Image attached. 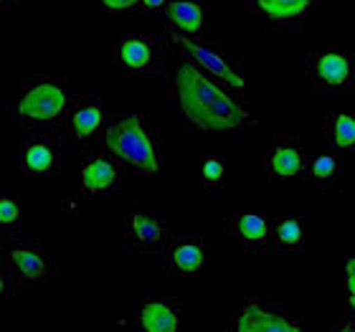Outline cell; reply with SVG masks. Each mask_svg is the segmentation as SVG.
<instances>
[{"mask_svg": "<svg viewBox=\"0 0 355 332\" xmlns=\"http://www.w3.org/2000/svg\"><path fill=\"white\" fill-rule=\"evenodd\" d=\"M135 325L140 332H180L183 299L173 295L145 297L135 310Z\"/></svg>", "mask_w": 355, "mask_h": 332, "instance_id": "obj_12", "label": "cell"}, {"mask_svg": "<svg viewBox=\"0 0 355 332\" xmlns=\"http://www.w3.org/2000/svg\"><path fill=\"white\" fill-rule=\"evenodd\" d=\"M171 110L206 134H249L261 125L241 96L185 56L171 67Z\"/></svg>", "mask_w": 355, "mask_h": 332, "instance_id": "obj_1", "label": "cell"}, {"mask_svg": "<svg viewBox=\"0 0 355 332\" xmlns=\"http://www.w3.org/2000/svg\"><path fill=\"white\" fill-rule=\"evenodd\" d=\"M318 3L320 0H252V8L272 26H295L302 23Z\"/></svg>", "mask_w": 355, "mask_h": 332, "instance_id": "obj_18", "label": "cell"}, {"mask_svg": "<svg viewBox=\"0 0 355 332\" xmlns=\"http://www.w3.org/2000/svg\"><path fill=\"white\" fill-rule=\"evenodd\" d=\"M18 6V0H0V8H3V13H8L10 8Z\"/></svg>", "mask_w": 355, "mask_h": 332, "instance_id": "obj_29", "label": "cell"}, {"mask_svg": "<svg viewBox=\"0 0 355 332\" xmlns=\"http://www.w3.org/2000/svg\"><path fill=\"white\" fill-rule=\"evenodd\" d=\"M18 165L26 177H56L61 173V142L51 132L26 134L18 150Z\"/></svg>", "mask_w": 355, "mask_h": 332, "instance_id": "obj_9", "label": "cell"}, {"mask_svg": "<svg viewBox=\"0 0 355 332\" xmlns=\"http://www.w3.org/2000/svg\"><path fill=\"white\" fill-rule=\"evenodd\" d=\"M165 21L175 33L200 38V30L206 26L203 3L200 0H171V6L165 8Z\"/></svg>", "mask_w": 355, "mask_h": 332, "instance_id": "obj_19", "label": "cell"}, {"mask_svg": "<svg viewBox=\"0 0 355 332\" xmlns=\"http://www.w3.org/2000/svg\"><path fill=\"white\" fill-rule=\"evenodd\" d=\"M345 312H350V315L355 317V297L345 295Z\"/></svg>", "mask_w": 355, "mask_h": 332, "instance_id": "obj_28", "label": "cell"}, {"mask_svg": "<svg viewBox=\"0 0 355 332\" xmlns=\"http://www.w3.org/2000/svg\"><path fill=\"white\" fill-rule=\"evenodd\" d=\"M310 155L304 152L302 142L292 137H277L264 150V173L274 183H295L302 180Z\"/></svg>", "mask_w": 355, "mask_h": 332, "instance_id": "obj_11", "label": "cell"}, {"mask_svg": "<svg viewBox=\"0 0 355 332\" xmlns=\"http://www.w3.org/2000/svg\"><path fill=\"white\" fill-rule=\"evenodd\" d=\"M117 64L125 74H145L157 64V41L148 33H127L117 41Z\"/></svg>", "mask_w": 355, "mask_h": 332, "instance_id": "obj_17", "label": "cell"}, {"mask_svg": "<svg viewBox=\"0 0 355 332\" xmlns=\"http://www.w3.org/2000/svg\"><path fill=\"white\" fill-rule=\"evenodd\" d=\"M104 148L142 177L163 173V125L148 112H125L107 122Z\"/></svg>", "mask_w": 355, "mask_h": 332, "instance_id": "obj_2", "label": "cell"}, {"mask_svg": "<svg viewBox=\"0 0 355 332\" xmlns=\"http://www.w3.org/2000/svg\"><path fill=\"white\" fill-rule=\"evenodd\" d=\"M64 130L71 140L82 142V145L92 142L99 132H104L107 130V107H104L102 96L74 94Z\"/></svg>", "mask_w": 355, "mask_h": 332, "instance_id": "obj_13", "label": "cell"}, {"mask_svg": "<svg viewBox=\"0 0 355 332\" xmlns=\"http://www.w3.org/2000/svg\"><path fill=\"white\" fill-rule=\"evenodd\" d=\"M325 332H355V317L350 315V312L338 315V317H333L330 322H327Z\"/></svg>", "mask_w": 355, "mask_h": 332, "instance_id": "obj_24", "label": "cell"}, {"mask_svg": "<svg viewBox=\"0 0 355 332\" xmlns=\"http://www.w3.org/2000/svg\"><path fill=\"white\" fill-rule=\"evenodd\" d=\"M107 13H130L140 6V0H99Z\"/></svg>", "mask_w": 355, "mask_h": 332, "instance_id": "obj_26", "label": "cell"}, {"mask_svg": "<svg viewBox=\"0 0 355 332\" xmlns=\"http://www.w3.org/2000/svg\"><path fill=\"white\" fill-rule=\"evenodd\" d=\"M208 266V244L203 236H183L163 251V269L171 277H200Z\"/></svg>", "mask_w": 355, "mask_h": 332, "instance_id": "obj_15", "label": "cell"}, {"mask_svg": "<svg viewBox=\"0 0 355 332\" xmlns=\"http://www.w3.org/2000/svg\"><path fill=\"white\" fill-rule=\"evenodd\" d=\"M59 264L41 244L33 241H13L8 244L3 256V295H33L44 289L56 277Z\"/></svg>", "mask_w": 355, "mask_h": 332, "instance_id": "obj_4", "label": "cell"}, {"mask_svg": "<svg viewBox=\"0 0 355 332\" xmlns=\"http://www.w3.org/2000/svg\"><path fill=\"white\" fill-rule=\"evenodd\" d=\"M223 332H307L304 320L277 297H252L231 312Z\"/></svg>", "mask_w": 355, "mask_h": 332, "instance_id": "obj_5", "label": "cell"}, {"mask_svg": "<svg viewBox=\"0 0 355 332\" xmlns=\"http://www.w3.org/2000/svg\"><path fill=\"white\" fill-rule=\"evenodd\" d=\"M307 84L318 94H333L355 87L353 51H315L307 61Z\"/></svg>", "mask_w": 355, "mask_h": 332, "instance_id": "obj_7", "label": "cell"}, {"mask_svg": "<svg viewBox=\"0 0 355 332\" xmlns=\"http://www.w3.org/2000/svg\"><path fill=\"white\" fill-rule=\"evenodd\" d=\"M343 274H345V279H343V284H345V295L355 297V254H348V256H345V261H343Z\"/></svg>", "mask_w": 355, "mask_h": 332, "instance_id": "obj_25", "label": "cell"}, {"mask_svg": "<svg viewBox=\"0 0 355 332\" xmlns=\"http://www.w3.org/2000/svg\"><path fill=\"white\" fill-rule=\"evenodd\" d=\"M171 6V0H140V8L142 10H148V13H157V10H163Z\"/></svg>", "mask_w": 355, "mask_h": 332, "instance_id": "obj_27", "label": "cell"}, {"mask_svg": "<svg viewBox=\"0 0 355 332\" xmlns=\"http://www.w3.org/2000/svg\"><path fill=\"white\" fill-rule=\"evenodd\" d=\"M171 223L165 221L163 216L142 211V208H132L125 213L122 221V238L125 246L132 254H155V251H165L171 246Z\"/></svg>", "mask_w": 355, "mask_h": 332, "instance_id": "obj_8", "label": "cell"}, {"mask_svg": "<svg viewBox=\"0 0 355 332\" xmlns=\"http://www.w3.org/2000/svg\"><path fill=\"white\" fill-rule=\"evenodd\" d=\"M302 183L307 191L325 193V195L343 191V185H345V155L333 148L320 150L318 155L310 157Z\"/></svg>", "mask_w": 355, "mask_h": 332, "instance_id": "obj_16", "label": "cell"}, {"mask_svg": "<svg viewBox=\"0 0 355 332\" xmlns=\"http://www.w3.org/2000/svg\"><path fill=\"white\" fill-rule=\"evenodd\" d=\"M274 218L261 208H241L229 218L231 241L246 254H266L272 249Z\"/></svg>", "mask_w": 355, "mask_h": 332, "instance_id": "obj_10", "label": "cell"}, {"mask_svg": "<svg viewBox=\"0 0 355 332\" xmlns=\"http://www.w3.org/2000/svg\"><path fill=\"white\" fill-rule=\"evenodd\" d=\"M125 180V165L110 152L89 155L79 168V188L87 195H110Z\"/></svg>", "mask_w": 355, "mask_h": 332, "instance_id": "obj_14", "label": "cell"}, {"mask_svg": "<svg viewBox=\"0 0 355 332\" xmlns=\"http://www.w3.org/2000/svg\"><path fill=\"white\" fill-rule=\"evenodd\" d=\"M74 94L67 79L59 74H44L28 79L13 96V122L28 134L53 132L64 127Z\"/></svg>", "mask_w": 355, "mask_h": 332, "instance_id": "obj_3", "label": "cell"}, {"mask_svg": "<svg viewBox=\"0 0 355 332\" xmlns=\"http://www.w3.org/2000/svg\"><path fill=\"white\" fill-rule=\"evenodd\" d=\"M21 223H23V206L15 198L3 195V198H0V229L18 231Z\"/></svg>", "mask_w": 355, "mask_h": 332, "instance_id": "obj_23", "label": "cell"}, {"mask_svg": "<svg viewBox=\"0 0 355 332\" xmlns=\"http://www.w3.org/2000/svg\"><path fill=\"white\" fill-rule=\"evenodd\" d=\"M198 173L206 188H218V185H223V180H226V163H223V157H218V155H203L200 157Z\"/></svg>", "mask_w": 355, "mask_h": 332, "instance_id": "obj_22", "label": "cell"}, {"mask_svg": "<svg viewBox=\"0 0 355 332\" xmlns=\"http://www.w3.org/2000/svg\"><path fill=\"white\" fill-rule=\"evenodd\" d=\"M325 132L330 148L338 152H355V114L350 112H330L325 117Z\"/></svg>", "mask_w": 355, "mask_h": 332, "instance_id": "obj_21", "label": "cell"}, {"mask_svg": "<svg viewBox=\"0 0 355 332\" xmlns=\"http://www.w3.org/2000/svg\"><path fill=\"white\" fill-rule=\"evenodd\" d=\"M307 244V221L302 216H279L274 218L272 229V249L277 254L292 256L300 254Z\"/></svg>", "mask_w": 355, "mask_h": 332, "instance_id": "obj_20", "label": "cell"}, {"mask_svg": "<svg viewBox=\"0 0 355 332\" xmlns=\"http://www.w3.org/2000/svg\"><path fill=\"white\" fill-rule=\"evenodd\" d=\"M171 41L178 46L180 56L198 64L203 71H208L214 79L226 84L231 91H239V94L246 91V76L241 71V67L234 61V56H229L226 51H221V49H216L211 44H203L200 38L183 36V33H175V30H171Z\"/></svg>", "mask_w": 355, "mask_h": 332, "instance_id": "obj_6", "label": "cell"}]
</instances>
